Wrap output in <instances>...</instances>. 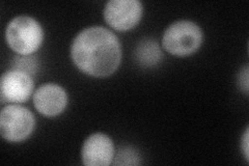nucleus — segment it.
I'll return each instance as SVG.
<instances>
[{
  "label": "nucleus",
  "instance_id": "obj_1",
  "mask_svg": "<svg viewBox=\"0 0 249 166\" xmlns=\"http://www.w3.org/2000/svg\"><path fill=\"white\" fill-rule=\"evenodd\" d=\"M75 66L89 76L103 78L113 74L122 59L118 37L105 27L92 26L77 35L71 46Z\"/></svg>",
  "mask_w": 249,
  "mask_h": 166
},
{
  "label": "nucleus",
  "instance_id": "obj_2",
  "mask_svg": "<svg viewBox=\"0 0 249 166\" xmlns=\"http://www.w3.org/2000/svg\"><path fill=\"white\" fill-rule=\"evenodd\" d=\"M6 43L20 55H31L40 48L44 39L42 25L29 16L14 18L5 30Z\"/></svg>",
  "mask_w": 249,
  "mask_h": 166
},
{
  "label": "nucleus",
  "instance_id": "obj_3",
  "mask_svg": "<svg viewBox=\"0 0 249 166\" xmlns=\"http://www.w3.org/2000/svg\"><path fill=\"white\" fill-rule=\"evenodd\" d=\"M202 39L204 34L196 23L182 20L169 25L163 35L162 45L170 54L187 56L197 51Z\"/></svg>",
  "mask_w": 249,
  "mask_h": 166
},
{
  "label": "nucleus",
  "instance_id": "obj_4",
  "mask_svg": "<svg viewBox=\"0 0 249 166\" xmlns=\"http://www.w3.org/2000/svg\"><path fill=\"white\" fill-rule=\"evenodd\" d=\"M36 117L29 109L18 104L7 105L0 112V133L10 142H21L33 134Z\"/></svg>",
  "mask_w": 249,
  "mask_h": 166
},
{
  "label": "nucleus",
  "instance_id": "obj_5",
  "mask_svg": "<svg viewBox=\"0 0 249 166\" xmlns=\"http://www.w3.org/2000/svg\"><path fill=\"white\" fill-rule=\"evenodd\" d=\"M142 3L138 0H111L104 9V19L115 30L134 28L142 17Z\"/></svg>",
  "mask_w": 249,
  "mask_h": 166
},
{
  "label": "nucleus",
  "instance_id": "obj_6",
  "mask_svg": "<svg viewBox=\"0 0 249 166\" xmlns=\"http://www.w3.org/2000/svg\"><path fill=\"white\" fill-rule=\"evenodd\" d=\"M34 89L35 82L30 75L17 70L7 71L0 79L1 103H24L31 96Z\"/></svg>",
  "mask_w": 249,
  "mask_h": 166
},
{
  "label": "nucleus",
  "instance_id": "obj_7",
  "mask_svg": "<svg viewBox=\"0 0 249 166\" xmlns=\"http://www.w3.org/2000/svg\"><path fill=\"white\" fill-rule=\"evenodd\" d=\"M114 158V146L111 138L104 133H95L84 141L81 159L87 166H107Z\"/></svg>",
  "mask_w": 249,
  "mask_h": 166
},
{
  "label": "nucleus",
  "instance_id": "obj_8",
  "mask_svg": "<svg viewBox=\"0 0 249 166\" xmlns=\"http://www.w3.org/2000/svg\"><path fill=\"white\" fill-rule=\"evenodd\" d=\"M34 104L41 114L54 117L59 115L68 105V93L58 84L47 83L38 88L34 94Z\"/></svg>",
  "mask_w": 249,
  "mask_h": 166
},
{
  "label": "nucleus",
  "instance_id": "obj_9",
  "mask_svg": "<svg viewBox=\"0 0 249 166\" xmlns=\"http://www.w3.org/2000/svg\"><path fill=\"white\" fill-rule=\"evenodd\" d=\"M135 58L140 66L145 68L157 66L162 59L158 42L153 38L142 39L136 46Z\"/></svg>",
  "mask_w": 249,
  "mask_h": 166
},
{
  "label": "nucleus",
  "instance_id": "obj_10",
  "mask_svg": "<svg viewBox=\"0 0 249 166\" xmlns=\"http://www.w3.org/2000/svg\"><path fill=\"white\" fill-rule=\"evenodd\" d=\"M114 165H139L140 157L133 148L123 147L120 148L115 158H113Z\"/></svg>",
  "mask_w": 249,
  "mask_h": 166
},
{
  "label": "nucleus",
  "instance_id": "obj_11",
  "mask_svg": "<svg viewBox=\"0 0 249 166\" xmlns=\"http://www.w3.org/2000/svg\"><path fill=\"white\" fill-rule=\"evenodd\" d=\"M13 70L20 71V72L26 73L28 75H34L37 70L36 57L30 56V55H21L16 56L13 62Z\"/></svg>",
  "mask_w": 249,
  "mask_h": 166
},
{
  "label": "nucleus",
  "instance_id": "obj_12",
  "mask_svg": "<svg viewBox=\"0 0 249 166\" xmlns=\"http://www.w3.org/2000/svg\"><path fill=\"white\" fill-rule=\"evenodd\" d=\"M239 88L242 90L246 94L248 93V68L245 67L238 76Z\"/></svg>",
  "mask_w": 249,
  "mask_h": 166
},
{
  "label": "nucleus",
  "instance_id": "obj_13",
  "mask_svg": "<svg viewBox=\"0 0 249 166\" xmlns=\"http://www.w3.org/2000/svg\"><path fill=\"white\" fill-rule=\"evenodd\" d=\"M248 142H249L248 141V129H246L244 135H243V138H242V146H241V148H242V149H243L246 161H248Z\"/></svg>",
  "mask_w": 249,
  "mask_h": 166
}]
</instances>
